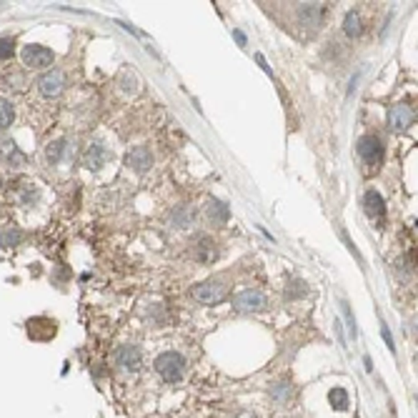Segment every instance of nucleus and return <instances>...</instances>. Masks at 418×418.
<instances>
[{"instance_id":"obj_1","label":"nucleus","mask_w":418,"mask_h":418,"mask_svg":"<svg viewBox=\"0 0 418 418\" xmlns=\"http://www.w3.org/2000/svg\"><path fill=\"white\" fill-rule=\"evenodd\" d=\"M185 358H183V353H178V351H163L155 356L153 361V368H155V374L161 376L163 381L166 383H181L185 378Z\"/></svg>"},{"instance_id":"obj_2","label":"nucleus","mask_w":418,"mask_h":418,"mask_svg":"<svg viewBox=\"0 0 418 418\" xmlns=\"http://www.w3.org/2000/svg\"><path fill=\"white\" fill-rule=\"evenodd\" d=\"M21 60L23 66L30 68V70H51L53 63H55V53L45 45L30 43L21 51Z\"/></svg>"},{"instance_id":"obj_3","label":"nucleus","mask_w":418,"mask_h":418,"mask_svg":"<svg viewBox=\"0 0 418 418\" xmlns=\"http://www.w3.org/2000/svg\"><path fill=\"white\" fill-rule=\"evenodd\" d=\"M193 301L203 303V306H215V303L226 301L228 296V286L223 280H206V283H200L191 291Z\"/></svg>"},{"instance_id":"obj_4","label":"nucleus","mask_w":418,"mask_h":418,"mask_svg":"<svg viewBox=\"0 0 418 418\" xmlns=\"http://www.w3.org/2000/svg\"><path fill=\"white\" fill-rule=\"evenodd\" d=\"M356 151H358L361 161L366 163L371 170L381 168V163H383V143L376 138V135H363V138L358 140Z\"/></svg>"},{"instance_id":"obj_5","label":"nucleus","mask_w":418,"mask_h":418,"mask_svg":"<svg viewBox=\"0 0 418 418\" xmlns=\"http://www.w3.org/2000/svg\"><path fill=\"white\" fill-rule=\"evenodd\" d=\"M116 366L125 374H138L143 366V351L135 343H125L116 351Z\"/></svg>"},{"instance_id":"obj_6","label":"nucleus","mask_w":418,"mask_h":418,"mask_svg":"<svg viewBox=\"0 0 418 418\" xmlns=\"http://www.w3.org/2000/svg\"><path fill=\"white\" fill-rule=\"evenodd\" d=\"M36 88L43 98H58L60 93H63V88H66V75H63V70H58V68H51V70H45V73L38 78Z\"/></svg>"},{"instance_id":"obj_7","label":"nucleus","mask_w":418,"mask_h":418,"mask_svg":"<svg viewBox=\"0 0 418 418\" xmlns=\"http://www.w3.org/2000/svg\"><path fill=\"white\" fill-rule=\"evenodd\" d=\"M265 306H268V298L261 291H253V288L243 291L233 298V309L241 311V313H261V311H265Z\"/></svg>"},{"instance_id":"obj_8","label":"nucleus","mask_w":418,"mask_h":418,"mask_svg":"<svg viewBox=\"0 0 418 418\" xmlns=\"http://www.w3.org/2000/svg\"><path fill=\"white\" fill-rule=\"evenodd\" d=\"M416 123V108H411L408 103H398L389 110V128L396 133L408 131Z\"/></svg>"},{"instance_id":"obj_9","label":"nucleus","mask_w":418,"mask_h":418,"mask_svg":"<svg viewBox=\"0 0 418 418\" xmlns=\"http://www.w3.org/2000/svg\"><path fill=\"white\" fill-rule=\"evenodd\" d=\"M125 166H128L133 173H138V176L148 173L151 166H153V153H151V148L135 146L133 151H128V155H125Z\"/></svg>"},{"instance_id":"obj_10","label":"nucleus","mask_w":418,"mask_h":418,"mask_svg":"<svg viewBox=\"0 0 418 418\" xmlns=\"http://www.w3.org/2000/svg\"><path fill=\"white\" fill-rule=\"evenodd\" d=\"M298 21L306 28H321L326 21V5L323 3H301L298 5Z\"/></svg>"},{"instance_id":"obj_11","label":"nucleus","mask_w":418,"mask_h":418,"mask_svg":"<svg viewBox=\"0 0 418 418\" xmlns=\"http://www.w3.org/2000/svg\"><path fill=\"white\" fill-rule=\"evenodd\" d=\"M110 158L108 153V148L101 143V140H93L86 151H83V166L88 170H98V168H103V163Z\"/></svg>"},{"instance_id":"obj_12","label":"nucleus","mask_w":418,"mask_h":418,"mask_svg":"<svg viewBox=\"0 0 418 418\" xmlns=\"http://www.w3.org/2000/svg\"><path fill=\"white\" fill-rule=\"evenodd\" d=\"M0 161L5 168H23L25 166V153H23L18 143L15 140H5V143H0Z\"/></svg>"},{"instance_id":"obj_13","label":"nucleus","mask_w":418,"mask_h":418,"mask_svg":"<svg viewBox=\"0 0 418 418\" xmlns=\"http://www.w3.org/2000/svg\"><path fill=\"white\" fill-rule=\"evenodd\" d=\"M218 243L213 241L211 235H200L196 246H193V258L198 261V263H213L215 258H218Z\"/></svg>"},{"instance_id":"obj_14","label":"nucleus","mask_w":418,"mask_h":418,"mask_svg":"<svg viewBox=\"0 0 418 418\" xmlns=\"http://www.w3.org/2000/svg\"><path fill=\"white\" fill-rule=\"evenodd\" d=\"M68 155H70V143L66 138H55L45 146V163L48 166H58V163L68 161Z\"/></svg>"},{"instance_id":"obj_15","label":"nucleus","mask_w":418,"mask_h":418,"mask_svg":"<svg viewBox=\"0 0 418 418\" xmlns=\"http://www.w3.org/2000/svg\"><path fill=\"white\" fill-rule=\"evenodd\" d=\"M206 215H208V220H211L213 226H223V223H228V218H231V208H228L226 200L208 198V203H206Z\"/></svg>"},{"instance_id":"obj_16","label":"nucleus","mask_w":418,"mask_h":418,"mask_svg":"<svg viewBox=\"0 0 418 418\" xmlns=\"http://www.w3.org/2000/svg\"><path fill=\"white\" fill-rule=\"evenodd\" d=\"M193 220H196V211L191 206H176L168 213V226L176 231H185L188 226H193Z\"/></svg>"},{"instance_id":"obj_17","label":"nucleus","mask_w":418,"mask_h":418,"mask_svg":"<svg viewBox=\"0 0 418 418\" xmlns=\"http://www.w3.org/2000/svg\"><path fill=\"white\" fill-rule=\"evenodd\" d=\"M363 208H366L368 218L374 220H381L386 215V203H383L378 191H366V196H363Z\"/></svg>"},{"instance_id":"obj_18","label":"nucleus","mask_w":418,"mask_h":418,"mask_svg":"<svg viewBox=\"0 0 418 418\" xmlns=\"http://www.w3.org/2000/svg\"><path fill=\"white\" fill-rule=\"evenodd\" d=\"M15 198H18V203H21L23 208H33L40 200V188H38L36 183H23L21 188H18V193H15Z\"/></svg>"},{"instance_id":"obj_19","label":"nucleus","mask_w":418,"mask_h":418,"mask_svg":"<svg viewBox=\"0 0 418 418\" xmlns=\"http://www.w3.org/2000/svg\"><path fill=\"white\" fill-rule=\"evenodd\" d=\"M15 120V105L10 98L0 96V133H5Z\"/></svg>"},{"instance_id":"obj_20","label":"nucleus","mask_w":418,"mask_h":418,"mask_svg":"<svg viewBox=\"0 0 418 418\" xmlns=\"http://www.w3.org/2000/svg\"><path fill=\"white\" fill-rule=\"evenodd\" d=\"M343 33L348 38H358L361 33H363V21H361V15L356 13V10L345 13V18H343Z\"/></svg>"},{"instance_id":"obj_21","label":"nucleus","mask_w":418,"mask_h":418,"mask_svg":"<svg viewBox=\"0 0 418 418\" xmlns=\"http://www.w3.org/2000/svg\"><path fill=\"white\" fill-rule=\"evenodd\" d=\"M0 243L5 246V248H13V246H21L23 243V231L21 228H3L0 231Z\"/></svg>"},{"instance_id":"obj_22","label":"nucleus","mask_w":418,"mask_h":418,"mask_svg":"<svg viewBox=\"0 0 418 418\" xmlns=\"http://www.w3.org/2000/svg\"><path fill=\"white\" fill-rule=\"evenodd\" d=\"M328 401H330V406H333L336 411H345V408H348V404H351V401H348V391L338 389V386L328 391Z\"/></svg>"},{"instance_id":"obj_23","label":"nucleus","mask_w":418,"mask_h":418,"mask_svg":"<svg viewBox=\"0 0 418 418\" xmlns=\"http://www.w3.org/2000/svg\"><path fill=\"white\" fill-rule=\"evenodd\" d=\"M118 86H120V90H123L125 96H135V93H138V78H135L131 70H123V73H120Z\"/></svg>"},{"instance_id":"obj_24","label":"nucleus","mask_w":418,"mask_h":418,"mask_svg":"<svg viewBox=\"0 0 418 418\" xmlns=\"http://www.w3.org/2000/svg\"><path fill=\"white\" fill-rule=\"evenodd\" d=\"M309 293V288H306V283L298 278L293 280H288V286H286V301H298V298H303V296Z\"/></svg>"},{"instance_id":"obj_25","label":"nucleus","mask_w":418,"mask_h":418,"mask_svg":"<svg viewBox=\"0 0 418 418\" xmlns=\"http://www.w3.org/2000/svg\"><path fill=\"white\" fill-rule=\"evenodd\" d=\"M15 55V38H0V60H10Z\"/></svg>"},{"instance_id":"obj_26","label":"nucleus","mask_w":418,"mask_h":418,"mask_svg":"<svg viewBox=\"0 0 418 418\" xmlns=\"http://www.w3.org/2000/svg\"><path fill=\"white\" fill-rule=\"evenodd\" d=\"M341 309H343L345 321H348V333H351V336L356 338V333H358V330H356V318H353V315H351V309H348V303L341 301Z\"/></svg>"},{"instance_id":"obj_27","label":"nucleus","mask_w":418,"mask_h":418,"mask_svg":"<svg viewBox=\"0 0 418 418\" xmlns=\"http://www.w3.org/2000/svg\"><path fill=\"white\" fill-rule=\"evenodd\" d=\"M286 393H288V386H286V383H278V386L273 389V396L278 398V401H286Z\"/></svg>"},{"instance_id":"obj_28","label":"nucleus","mask_w":418,"mask_h":418,"mask_svg":"<svg viewBox=\"0 0 418 418\" xmlns=\"http://www.w3.org/2000/svg\"><path fill=\"white\" fill-rule=\"evenodd\" d=\"M383 338H386V343H389V348L393 351V338H391V333H389V328L383 326Z\"/></svg>"},{"instance_id":"obj_29","label":"nucleus","mask_w":418,"mask_h":418,"mask_svg":"<svg viewBox=\"0 0 418 418\" xmlns=\"http://www.w3.org/2000/svg\"><path fill=\"white\" fill-rule=\"evenodd\" d=\"M233 36H235V40H238V43H241V45H246V36H243L241 30H233Z\"/></svg>"}]
</instances>
